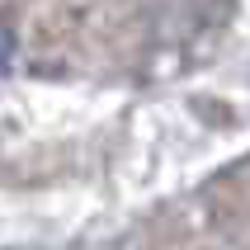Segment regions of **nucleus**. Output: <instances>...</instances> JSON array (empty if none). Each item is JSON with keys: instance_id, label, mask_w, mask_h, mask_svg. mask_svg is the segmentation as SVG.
Masks as SVG:
<instances>
[{"instance_id": "obj_1", "label": "nucleus", "mask_w": 250, "mask_h": 250, "mask_svg": "<svg viewBox=\"0 0 250 250\" xmlns=\"http://www.w3.org/2000/svg\"><path fill=\"white\" fill-rule=\"evenodd\" d=\"M10 52H14V38H10V28H0V71L10 66Z\"/></svg>"}]
</instances>
